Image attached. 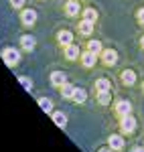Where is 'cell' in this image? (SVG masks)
I'll return each mask as SVG.
<instances>
[{
    "label": "cell",
    "mask_w": 144,
    "mask_h": 152,
    "mask_svg": "<svg viewBox=\"0 0 144 152\" xmlns=\"http://www.w3.org/2000/svg\"><path fill=\"white\" fill-rule=\"evenodd\" d=\"M118 122H120V130H122V134H126V136L134 134V130H136V126H138V122H136V118H134L132 114L120 116V118H118Z\"/></svg>",
    "instance_id": "cell-1"
},
{
    "label": "cell",
    "mask_w": 144,
    "mask_h": 152,
    "mask_svg": "<svg viewBox=\"0 0 144 152\" xmlns=\"http://www.w3.org/2000/svg\"><path fill=\"white\" fill-rule=\"evenodd\" d=\"M2 59H4V63L8 67H16L18 61H20V53L14 47H6V49H2Z\"/></svg>",
    "instance_id": "cell-2"
},
{
    "label": "cell",
    "mask_w": 144,
    "mask_h": 152,
    "mask_svg": "<svg viewBox=\"0 0 144 152\" xmlns=\"http://www.w3.org/2000/svg\"><path fill=\"white\" fill-rule=\"evenodd\" d=\"M99 59L104 61V65H108V67H114V65L118 63V53H116L114 49H104V51L99 53Z\"/></svg>",
    "instance_id": "cell-3"
},
{
    "label": "cell",
    "mask_w": 144,
    "mask_h": 152,
    "mask_svg": "<svg viewBox=\"0 0 144 152\" xmlns=\"http://www.w3.org/2000/svg\"><path fill=\"white\" fill-rule=\"evenodd\" d=\"M79 61H81V65H83L85 69H91V67L97 63V53H94V51H89V49H87V51L81 53Z\"/></svg>",
    "instance_id": "cell-4"
},
{
    "label": "cell",
    "mask_w": 144,
    "mask_h": 152,
    "mask_svg": "<svg viewBox=\"0 0 144 152\" xmlns=\"http://www.w3.org/2000/svg\"><path fill=\"white\" fill-rule=\"evenodd\" d=\"M108 146H110V148H112L114 152H120L122 148L126 146V140H124V136H122V134H110Z\"/></svg>",
    "instance_id": "cell-5"
},
{
    "label": "cell",
    "mask_w": 144,
    "mask_h": 152,
    "mask_svg": "<svg viewBox=\"0 0 144 152\" xmlns=\"http://www.w3.org/2000/svg\"><path fill=\"white\" fill-rule=\"evenodd\" d=\"M114 114L120 118V116H126V114H132V104L128 99H120L114 104Z\"/></svg>",
    "instance_id": "cell-6"
},
{
    "label": "cell",
    "mask_w": 144,
    "mask_h": 152,
    "mask_svg": "<svg viewBox=\"0 0 144 152\" xmlns=\"http://www.w3.org/2000/svg\"><path fill=\"white\" fill-rule=\"evenodd\" d=\"M63 10L67 16H77V14H81V4H79V0H67L65 2V6H63Z\"/></svg>",
    "instance_id": "cell-7"
},
{
    "label": "cell",
    "mask_w": 144,
    "mask_h": 152,
    "mask_svg": "<svg viewBox=\"0 0 144 152\" xmlns=\"http://www.w3.org/2000/svg\"><path fill=\"white\" fill-rule=\"evenodd\" d=\"M20 23H23L24 26H33V24L37 23V12L33 10V8H23V10H20Z\"/></svg>",
    "instance_id": "cell-8"
},
{
    "label": "cell",
    "mask_w": 144,
    "mask_h": 152,
    "mask_svg": "<svg viewBox=\"0 0 144 152\" xmlns=\"http://www.w3.org/2000/svg\"><path fill=\"white\" fill-rule=\"evenodd\" d=\"M79 57H81V49L77 47L75 43H71V45L65 47V59H67V61H77Z\"/></svg>",
    "instance_id": "cell-9"
},
{
    "label": "cell",
    "mask_w": 144,
    "mask_h": 152,
    "mask_svg": "<svg viewBox=\"0 0 144 152\" xmlns=\"http://www.w3.org/2000/svg\"><path fill=\"white\" fill-rule=\"evenodd\" d=\"M57 43H59L61 47L71 45L73 43V33L71 31H59V33H57Z\"/></svg>",
    "instance_id": "cell-10"
},
{
    "label": "cell",
    "mask_w": 144,
    "mask_h": 152,
    "mask_svg": "<svg viewBox=\"0 0 144 152\" xmlns=\"http://www.w3.org/2000/svg\"><path fill=\"white\" fill-rule=\"evenodd\" d=\"M94 24H96V23H89V20L81 18V20H79V24H77V31H79L83 37H89L91 33H94Z\"/></svg>",
    "instance_id": "cell-11"
},
{
    "label": "cell",
    "mask_w": 144,
    "mask_h": 152,
    "mask_svg": "<svg viewBox=\"0 0 144 152\" xmlns=\"http://www.w3.org/2000/svg\"><path fill=\"white\" fill-rule=\"evenodd\" d=\"M49 79H51V85H53V87H61L63 83L67 81V79H65V73H63V71H53Z\"/></svg>",
    "instance_id": "cell-12"
},
{
    "label": "cell",
    "mask_w": 144,
    "mask_h": 152,
    "mask_svg": "<svg viewBox=\"0 0 144 152\" xmlns=\"http://www.w3.org/2000/svg\"><path fill=\"white\" fill-rule=\"evenodd\" d=\"M51 118H53V122H55V126L57 128H65L67 126V116L63 114V112H51Z\"/></svg>",
    "instance_id": "cell-13"
},
{
    "label": "cell",
    "mask_w": 144,
    "mask_h": 152,
    "mask_svg": "<svg viewBox=\"0 0 144 152\" xmlns=\"http://www.w3.org/2000/svg\"><path fill=\"white\" fill-rule=\"evenodd\" d=\"M120 77H122V83H124V85H134V83H136V71L124 69Z\"/></svg>",
    "instance_id": "cell-14"
},
{
    "label": "cell",
    "mask_w": 144,
    "mask_h": 152,
    "mask_svg": "<svg viewBox=\"0 0 144 152\" xmlns=\"http://www.w3.org/2000/svg\"><path fill=\"white\" fill-rule=\"evenodd\" d=\"M59 89H61V97H63V99H71V97H73V91H75V85H71V83L65 81Z\"/></svg>",
    "instance_id": "cell-15"
},
{
    "label": "cell",
    "mask_w": 144,
    "mask_h": 152,
    "mask_svg": "<svg viewBox=\"0 0 144 152\" xmlns=\"http://www.w3.org/2000/svg\"><path fill=\"white\" fill-rule=\"evenodd\" d=\"M71 99L75 102V104H85V99H87V91H85L83 87H75Z\"/></svg>",
    "instance_id": "cell-16"
},
{
    "label": "cell",
    "mask_w": 144,
    "mask_h": 152,
    "mask_svg": "<svg viewBox=\"0 0 144 152\" xmlns=\"http://www.w3.org/2000/svg\"><path fill=\"white\" fill-rule=\"evenodd\" d=\"M20 47H23L24 51H33V49H35V37L23 35L20 37Z\"/></svg>",
    "instance_id": "cell-17"
},
{
    "label": "cell",
    "mask_w": 144,
    "mask_h": 152,
    "mask_svg": "<svg viewBox=\"0 0 144 152\" xmlns=\"http://www.w3.org/2000/svg\"><path fill=\"white\" fill-rule=\"evenodd\" d=\"M96 91H112V83L106 77H99L96 81Z\"/></svg>",
    "instance_id": "cell-18"
},
{
    "label": "cell",
    "mask_w": 144,
    "mask_h": 152,
    "mask_svg": "<svg viewBox=\"0 0 144 152\" xmlns=\"http://www.w3.org/2000/svg\"><path fill=\"white\" fill-rule=\"evenodd\" d=\"M81 18L89 20V23H97V12L94 8H83L81 10Z\"/></svg>",
    "instance_id": "cell-19"
},
{
    "label": "cell",
    "mask_w": 144,
    "mask_h": 152,
    "mask_svg": "<svg viewBox=\"0 0 144 152\" xmlns=\"http://www.w3.org/2000/svg\"><path fill=\"white\" fill-rule=\"evenodd\" d=\"M110 102H112L110 91H97V104L99 105H110Z\"/></svg>",
    "instance_id": "cell-20"
},
{
    "label": "cell",
    "mask_w": 144,
    "mask_h": 152,
    "mask_svg": "<svg viewBox=\"0 0 144 152\" xmlns=\"http://www.w3.org/2000/svg\"><path fill=\"white\" fill-rule=\"evenodd\" d=\"M39 105H41V110L47 112V114L53 112V102H51L49 97H39Z\"/></svg>",
    "instance_id": "cell-21"
},
{
    "label": "cell",
    "mask_w": 144,
    "mask_h": 152,
    "mask_svg": "<svg viewBox=\"0 0 144 152\" xmlns=\"http://www.w3.org/2000/svg\"><path fill=\"white\" fill-rule=\"evenodd\" d=\"M87 49H89V51H94V53H97V55H99V53L104 51V47H102V43H99V41H96V39L87 43Z\"/></svg>",
    "instance_id": "cell-22"
},
{
    "label": "cell",
    "mask_w": 144,
    "mask_h": 152,
    "mask_svg": "<svg viewBox=\"0 0 144 152\" xmlns=\"http://www.w3.org/2000/svg\"><path fill=\"white\" fill-rule=\"evenodd\" d=\"M18 81L23 83V87H24V89H29V91L33 89V81H31L29 77H24V75H23V77H18Z\"/></svg>",
    "instance_id": "cell-23"
},
{
    "label": "cell",
    "mask_w": 144,
    "mask_h": 152,
    "mask_svg": "<svg viewBox=\"0 0 144 152\" xmlns=\"http://www.w3.org/2000/svg\"><path fill=\"white\" fill-rule=\"evenodd\" d=\"M10 4H12V8H16V10H23L24 4H26V0H10Z\"/></svg>",
    "instance_id": "cell-24"
},
{
    "label": "cell",
    "mask_w": 144,
    "mask_h": 152,
    "mask_svg": "<svg viewBox=\"0 0 144 152\" xmlns=\"http://www.w3.org/2000/svg\"><path fill=\"white\" fill-rule=\"evenodd\" d=\"M136 20H138V23L144 26V8H140V10L136 12Z\"/></svg>",
    "instance_id": "cell-25"
},
{
    "label": "cell",
    "mask_w": 144,
    "mask_h": 152,
    "mask_svg": "<svg viewBox=\"0 0 144 152\" xmlns=\"http://www.w3.org/2000/svg\"><path fill=\"white\" fill-rule=\"evenodd\" d=\"M132 152H144V146H138V148H134Z\"/></svg>",
    "instance_id": "cell-26"
},
{
    "label": "cell",
    "mask_w": 144,
    "mask_h": 152,
    "mask_svg": "<svg viewBox=\"0 0 144 152\" xmlns=\"http://www.w3.org/2000/svg\"><path fill=\"white\" fill-rule=\"evenodd\" d=\"M99 152H114V150H112V148H110V146H108V148H102V150H99Z\"/></svg>",
    "instance_id": "cell-27"
},
{
    "label": "cell",
    "mask_w": 144,
    "mask_h": 152,
    "mask_svg": "<svg viewBox=\"0 0 144 152\" xmlns=\"http://www.w3.org/2000/svg\"><path fill=\"white\" fill-rule=\"evenodd\" d=\"M140 47L144 49V37H142V39H140Z\"/></svg>",
    "instance_id": "cell-28"
},
{
    "label": "cell",
    "mask_w": 144,
    "mask_h": 152,
    "mask_svg": "<svg viewBox=\"0 0 144 152\" xmlns=\"http://www.w3.org/2000/svg\"><path fill=\"white\" fill-rule=\"evenodd\" d=\"M142 91H144V81H142Z\"/></svg>",
    "instance_id": "cell-29"
}]
</instances>
